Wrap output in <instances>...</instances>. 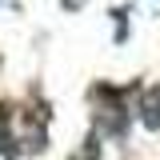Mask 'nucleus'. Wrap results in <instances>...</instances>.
Returning a JSON list of instances; mask_svg holds the SVG:
<instances>
[{
    "mask_svg": "<svg viewBox=\"0 0 160 160\" xmlns=\"http://www.w3.org/2000/svg\"><path fill=\"white\" fill-rule=\"evenodd\" d=\"M144 124L160 128V88H152V96H144Z\"/></svg>",
    "mask_w": 160,
    "mask_h": 160,
    "instance_id": "f257e3e1",
    "label": "nucleus"
}]
</instances>
